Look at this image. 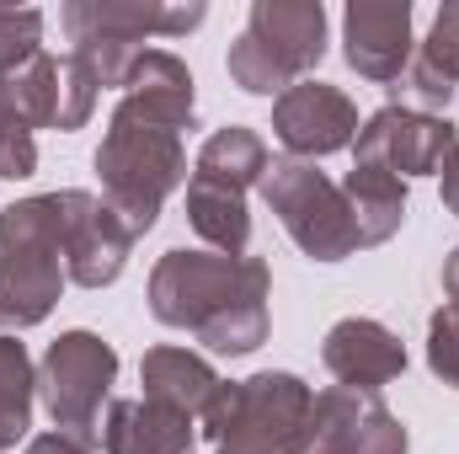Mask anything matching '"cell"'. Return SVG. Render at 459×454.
Segmentation results:
<instances>
[{"label": "cell", "instance_id": "obj_1", "mask_svg": "<svg viewBox=\"0 0 459 454\" xmlns=\"http://www.w3.org/2000/svg\"><path fill=\"white\" fill-rule=\"evenodd\" d=\"M150 310L214 353H256L267 342V262L177 246L150 273Z\"/></svg>", "mask_w": 459, "mask_h": 454}, {"label": "cell", "instance_id": "obj_2", "mask_svg": "<svg viewBox=\"0 0 459 454\" xmlns=\"http://www.w3.org/2000/svg\"><path fill=\"white\" fill-rule=\"evenodd\" d=\"M75 193H43L0 209V332L38 327L65 289V230Z\"/></svg>", "mask_w": 459, "mask_h": 454}, {"label": "cell", "instance_id": "obj_3", "mask_svg": "<svg viewBox=\"0 0 459 454\" xmlns=\"http://www.w3.org/2000/svg\"><path fill=\"white\" fill-rule=\"evenodd\" d=\"M97 171H102V204L134 235H144L155 225L166 193L187 177L182 128L150 118L134 102H117L113 123L102 134V150H97Z\"/></svg>", "mask_w": 459, "mask_h": 454}, {"label": "cell", "instance_id": "obj_4", "mask_svg": "<svg viewBox=\"0 0 459 454\" xmlns=\"http://www.w3.org/2000/svg\"><path fill=\"white\" fill-rule=\"evenodd\" d=\"M310 385L299 374L267 369L251 374L240 385L214 390V401L204 406V439L220 454H294L310 423Z\"/></svg>", "mask_w": 459, "mask_h": 454}, {"label": "cell", "instance_id": "obj_5", "mask_svg": "<svg viewBox=\"0 0 459 454\" xmlns=\"http://www.w3.org/2000/svg\"><path fill=\"white\" fill-rule=\"evenodd\" d=\"M326 54V11L316 0H256L246 32L230 43V75L251 97H283Z\"/></svg>", "mask_w": 459, "mask_h": 454}, {"label": "cell", "instance_id": "obj_6", "mask_svg": "<svg viewBox=\"0 0 459 454\" xmlns=\"http://www.w3.org/2000/svg\"><path fill=\"white\" fill-rule=\"evenodd\" d=\"M262 198L273 204V214L294 235V246L316 262H342L352 251H363L352 198L316 166V161H267L262 171Z\"/></svg>", "mask_w": 459, "mask_h": 454}, {"label": "cell", "instance_id": "obj_7", "mask_svg": "<svg viewBox=\"0 0 459 454\" xmlns=\"http://www.w3.org/2000/svg\"><path fill=\"white\" fill-rule=\"evenodd\" d=\"M65 32H70V54L91 70L97 86H123L134 59L144 54L139 43L150 32H187L204 22V5H123V0H75L65 5Z\"/></svg>", "mask_w": 459, "mask_h": 454}, {"label": "cell", "instance_id": "obj_8", "mask_svg": "<svg viewBox=\"0 0 459 454\" xmlns=\"http://www.w3.org/2000/svg\"><path fill=\"white\" fill-rule=\"evenodd\" d=\"M113 380L117 353L97 332H65L59 342H48L43 369H38V390H43L54 428L97 450L102 444V401H108Z\"/></svg>", "mask_w": 459, "mask_h": 454}, {"label": "cell", "instance_id": "obj_9", "mask_svg": "<svg viewBox=\"0 0 459 454\" xmlns=\"http://www.w3.org/2000/svg\"><path fill=\"white\" fill-rule=\"evenodd\" d=\"M455 144H459V128L449 118L417 113V108H379V113L358 128L352 161L385 166V171H395L406 182V177L444 171V161L455 155Z\"/></svg>", "mask_w": 459, "mask_h": 454}, {"label": "cell", "instance_id": "obj_10", "mask_svg": "<svg viewBox=\"0 0 459 454\" xmlns=\"http://www.w3.org/2000/svg\"><path fill=\"white\" fill-rule=\"evenodd\" d=\"M273 134L294 161H316L358 139V108L326 81H299L273 102Z\"/></svg>", "mask_w": 459, "mask_h": 454}, {"label": "cell", "instance_id": "obj_11", "mask_svg": "<svg viewBox=\"0 0 459 454\" xmlns=\"http://www.w3.org/2000/svg\"><path fill=\"white\" fill-rule=\"evenodd\" d=\"M11 92L32 128H59V134L81 128L97 108V81L75 54H65V59L38 54L22 75H11Z\"/></svg>", "mask_w": 459, "mask_h": 454}, {"label": "cell", "instance_id": "obj_12", "mask_svg": "<svg viewBox=\"0 0 459 454\" xmlns=\"http://www.w3.org/2000/svg\"><path fill=\"white\" fill-rule=\"evenodd\" d=\"M347 65L363 81H401L411 59V5L406 0H352L342 16Z\"/></svg>", "mask_w": 459, "mask_h": 454}, {"label": "cell", "instance_id": "obj_13", "mask_svg": "<svg viewBox=\"0 0 459 454\" xmlns=\"http://www.w3.org/2000/svg\"><path fill=\"white\" fill-rule=\"evenodd\" d=\"M310 428H321L337 454H406V428L379 401V390H321L310 406Z\"/></svg>", "mask_w": 459, "mask_h": 454}, {"label": "cell", "instance_id": "obj_14", "mask_svg": "<svg viewBox=\"0 0 459 454\" xmlns=\"http://www.w3.org/2000/svg\"><path fill=\"white\" fill-rule=\"evenodd\" d=\"M128 246H134V230L123 225L102 198L75 193V204H70V230H65V273H70L81 289H102V284H113L117 273H123Z\"/></svg>", "mask_w": 459, "mask_h": 454}, {"label": "cell", "instance_id": "obj_15", "mask_svg": "<svg viewBox=\"0 0 459 454\" xmlns=\"http://www.w3.org/2000/svg\"><path fill=\"white\" fill-rule=\"evenodd\" d=\"M332 380L342 390H379L390 385L401 369H406V347L390 327L368 321V316H347L326 332V347H321Z\"/></svg>", "mask_w": 459, "mask_h": 454}, {"label": "cell", "instance_id": "obj_16", "mask_svg": "<svg viewBox=\"0 0 459 454\" xmlns=\"http://www.w3.org/2000/svg\"><path fill=\"white\" fill-rule=\"evenodd\" d=\"M102 450L108 454H187L193 450V417L177 406H160L150 396L113 401L102 423Z\"/></svg>", "mask_w": 459, "mask_h": 454}, {"label": "cell", "instance_id": "obj_17", "mask_svg": "<svg viewBox=\"0 0 459 454\" xmlns=\"http://www.w3.org/2000/svg\"><path fill=\"white\" fill-rule=\"evenodd\" d=\"M123 102L144 108L171 128H193V70L166 48H144L123 81Z\"/></svg>", "mask_w": 459, "mask_h": 454}, {"label": "cell", "instance_id": "obj_18", "mask_svg": "<svg viewBox=\"0 0 459 454\" xmlns=\"http://www.w3.org/2000/svg\"><path fill=\"white\" fill-rule=\"evenodd\" d=\"M139 385H144L150 401L177 406L187 417H204V406L220 390V374L198 353H187V347H150L144 363H139Z\"/></svg>", "mask_w": 459, "mask_h": 454}, {"label": "cell", "instance_id": "obj_19", "mask_svg": "<svg viewBox=\"0 0 459 454\" xmlns=\"http://www.w3.org/2000/svg\"><path fill=\"white\" fill-rule=\"evenodd\" d=\"M342 193L352 198V214H358V235H363V246L390 240V235L401 230V220H406V182H401L395 171H385V166L352 161Z\"/></svg>", "mask_w": 459, "mask_h": 454}, {"label": "cell", "instance_id": "obj_20", "mask_svg": "<svg viewBox=\"0 0 459 454\" xmlns=\"http://www.w3.org/2000/svg\"><path fill=\"white\" fill-rule=\"evenodd\" d=\"M262 171H267V144H262L256 128H240V123L220 128L198 150V166H193L198 182H214V188H230V193H246L251 182H262Z\"/></svg>", "mask_w": 459, "mask_h": 454}, {"label": "cell", "instance_id": "obj_21", "mask_svg": "<svg viewBox=\"0 0 459 454\" xmlns=\"http://www.w3.org/2000/svg\"><path fill=\"white\" fill-rule=\"evenodd\" d=\"M187 220L193 230L225 251V257H246V240H251V214H246V193H230L214 182H187Z\"/></svg>", "mask_w": 459, "mask_h": 454}, {"label": "cell", "instance_id": "obj_22", "mask_svg": "<svg viewBox=\"0 0 459 454\" xmlns=\"http://www.w3.org/2000/svg\"><path fill=\"white\" fill-rule=\"evenodd\" d=\"M32 358L16 337H0V450L22 444L32 428Z\"/></svg>", "mask_w": 459, "mask_h": 454}, {"label": "cell", "instance_id": "obj_23", "mask_svg": "<svg viewBox=\"0 0 459 454\" xmlns=\"http://www.w3.org/2000/svg\"><path fill=\"white\" fill-rule=\"evenodd\" d=\"M38 171V144H32V123L16 108V92L11 81L0 75V177L5 182H22Z\"/></svg>", "mask_w": 459, "mask_h": 454}, {"label": "cell", "instance_id": "obj_24", "mask_svg": "<svg viewBox=\"0 0 459 454\" xmlns=\"http://www.w3.org/2000/svg\"><path fill=\"white\" fill-rule=\"evenodd\" d=\"M38 38H43V16L32 11V5H0V75L11 81V75H22L43 48H38Z\"/></svg>", "mask_w": 459, "mask_h": 454}, {"label": "cell", "instance_id": "obj_25", "mask_svg": "<svg viewBox=\"0 0 459 454\" xmlns=\"http://www.w3.org/2000/svg\"><path fill=\"white\" fill-rule=\"evenodd\" d=\"M428 363L444 385H459V294L428 321Z\"/></svg>", "mask_w": 459, "mask_h": 454}, {"label": "cell", "instance_id": "obj_26", "mask_svg": "<svg viewBox=\"0 0 459 454\" xmlns=\"http://www.w3.org/2000/svg\"><path fill=\"white\" fill-rule=\"evenodd\" d=\"M422 70H433L438 81H459V5H444L438 11V22H433V32H428V43H422V59H417Z\"/></svg>", "mask_w": 459, "mask_h": 454}, {"label": "cell", "instance_id": "obj_27", "mask_svg": "<svg viewBox=\"0 0 459 454\" xmlns=\"http://www.w3.org/2000/svg\"><path fill=\"white\" fill-rule=\"evenodd\" d=\"M27 454H91V444H81V439H70V433H38L32 444H27Z\"/></svg>", "mask_w": 459, "mask_h": 454}, {"label": "cell", "instance_id": "obj_28", "mask_svg": "<svg viewBox=\"0 0 459 454\" xmlns=\"http://www.w3.org/2000/svg\"><path fill=\"white\" fill-rule=\"evenodd\" d=\"M438 177H444V204L459 214V144H455V155L444 161V171H438Z\"/></svg>", "mask_w": 459, "mask_h": 454}, {"label": "cell", "instance_id": "obj_29", "mask_svg": "<svg viewBox=\"0 0 459 454\" xmlns=\"http://www.w3.org/2000/svg\"><path fill=\"white\" fill-rule=\"evenodd\" d=\"M294 454H337V444H332L321 428H310V423H305V439H299V450H294Z\"/></svg>", "mask_w": 459, "mask_h": 454}, {"label": "cell", "instance_id": "obj_30", "mask_svg": "<svg viewBox=\"0 0 459 454\" xmlns=\"http://www.w3.org/2000/svg\"><path fill=\"white\" fill-rule=\"evenodd\" d=\"M444 289H449V300L459 294V251L449 257V262H444Z\"/></svg>", "mask_w": 459, "mask_h": 454}]
</instances>
